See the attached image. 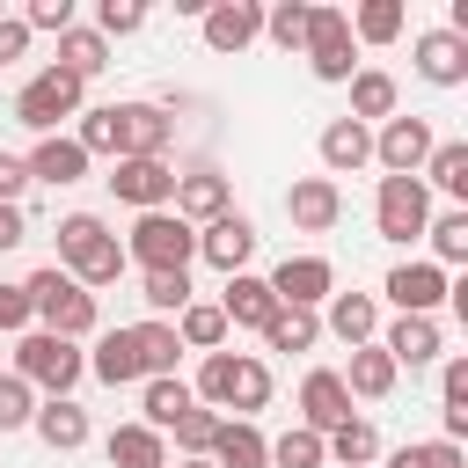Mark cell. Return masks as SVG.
<instances>
[{
  "label": "cell",
  "mask_w": 468,
  "mask_h": 468,
  "mask_svg": "<svg viewBox=\"0 0 468 468\" xmlns=\"http://www.w3.org/2000/svg\"><path fill=\"white\" fill-rule=\"evenodd\" d=\"M58 271H66L80 292L117 285V278H124V241H117L95 212H66V219H58Z\"/></svg>",
  "instance_id": "6da1fadb"
},
{
  "label": "cell",
  "mask_w": 468,
  "mask_h": 468,
  "mask_svg": "<svg viewBox=\"0 0 468 468\" xmlns=\"http://www.w3.org/2000/svg\"><path fill=\"white\" fill-rule=\"evenodd\" d=\"M197 395L234 410L241 424H256V410L271 402V366L249 358V351H205V373H197Z\"/></svg>",
  "instance_id": "7a4b0ae2"
},
{
  "label": "cell",
  "mask_w": 468,
  "mask_h": 468,
  "mask_svg": "<svg viewBox=\"0 0 468 468\" xmlns=\"http://www.w3.org/2000/svg\"><path fill=\"white\" fill-rule=\"evenodd\" d=\"M22 292H29V322H44V336L80 344V336L95 329V292H80L58 263H51V271H29V278H22Z\"/></svg>",
  "instance_id": "3957f363"
},
{
  "label": "cell",
  "mask_w": 468,
  "mask_h": 468,
  "mask_svg": "<svg viewBox=\"0 0 468 468\" xmlns=\"http://www.w3.org/2000/svg\"><path fill=\"white\" fill-rule=\"evenodd\" d=\"M190 256H197V227H183L176 212H139V227L124 241V263H139V271H190Z\"/></svg>",
  "instance_id": "277c9868"
},
{
  "label": "cell",
  "mask_w": 468,
  "mask_h": 468,
  "mask_svg": "<svg viewBox=\"0 0 468 468\" xmlns=\"http://www.w3.org/2000/svg\"><path fill=\"white\" fill-rule=\"evenodd\" d=\"M88 373V358L66 344V336H44V329H29L22 344H15V380H29V388H51V395H73V380Z\"/></svg>",
  "instance_id": "5b68a950"
},
{
  "label": "cell",
  "mask_w": 468,
  "mask_h": 468,
  "mask_svg": "<svg viewBox=\"0 0 468 468\" xmlns=\"http://www.w3.org/2000/svg\"><path fill=\"white\" fill-rule=\"evenodd\" d=\"M110 124H117V161H168L176 146V117L161 102H110Z\"/></svg>",
  "instance_id": "8992f818"
},
{
  "label": "cell",
  "mask_w": 468,
  "mask_h": 468,
  "mask_svg": "<svg viewBox=\"0 0 468 468\" xmlns=\"http://www.w3.org/2000/svg\"><path fill=\"white\" fill-rule=\"evenodd\" d=\"M80 88L88 80H73V73H58V66H44L37 80H22V95H15V117L29 124V132H58V117H80Z\"/></svg>",
  "instance_id": "52a82bcc"
},
{
  "label": "cell",
  "mask_w": 468,
  "mask_h": 468,
  "mask_svg": "<svg viewBox=\"0 0 468 468\" xmlns=\"http://www.w3.org/2000/svg\"><path fill=\"white\" fill-rule=\"evenodd\" d=\"M307 66H314V80H351L358 73V58H351V15L344 7H307Z\"/></svg>",
  "instance_id": "ba28073f"
},
{
  "label": "cell",
  "mask_w": 468,
  "mask_h": 468,
  "mask_svg": "<svg viewBox=\"0 0 468 468\" xmlns=\"http://www.w3.org/2000/svg\"><path fill=\"white\" fill-rule=\"evenodd\" d=\"M373 227H380L388 241H417V234L431 227V197H424V183H417V176H380Z\"/></svg>",
  "instance_id": "9c48e42d"
},
{
  "label": "cell",
  "mask_w": 468,
  "mask_h": 468,
  "mask_svg": "<svg viewBox=\"0 0 468 468\" xmlns=\"http://www.w3.org/2000/svg\"><path fill=\"white\" fill-rule=\"evenodd\" d=\"M431 146H439V139H431L424 117H388L380 139H373V161H380L388 176H417V168L431 161Z\"/></svg>",
  "instance_id": "30bf717a"
},
{
  "label": "cell",
  "mask_w": 468,
  "mask_h": 468,
  "mask_svg": "<svg viewBox=\"0 0 468 468\" xmlns=\"http://www.w3.org/2000/svg\"><path fill=\"white\" fill-rule=\"evenodd\" d=\"M263 285H271V300H278V307H314V300H329V292H336V271H329V256H285Z\"/></svg>",
  "instance_id": "8fae6325"
},
{
  "label": "cell",
  "mask_w": 468,
  "mask_h": 468,
  "mask_svg": "<svg viewBox=\"0 0 468 468\" xmlns=\"http://www.w3.org/2000/svg\"><path fill=\"white\" fill-rule=\"evenodd\" d=\"M110 190L124 205H139V212H161V205H176V168L168 161H117L110 168Z\"/></svg>",
  "instance_id": "7c38bea8"
},
{
  "label": "cell",
  "mask_w": 468,
  "mask_h": 468,
  "mask_svg": "<svg viewBox=\"0 0 468 468\" xmlns=\"http://www.w3.org/2000/svg\"><path fill=\"white\" fill-rule=\"evenodd\" d=\"M285 212H292L300 234H329V227L344 219V190H336L329 176H300V183L285 190Z\"/></svg>",
  "instance_id": "4fadbf2b"
},
{
  "label": "cell",
  "mask_w": 468,
  "mask_h": 468,
  "mask_svg": "<svg viewBox=\"0 0 468 468\" xmlns=\"http://www.w3.org/2000/svg\"><path fill=\"white\" fill-rule=\"evenodd\" d=\"M197 256H205L212 271H227V278H234V271L256 256V227H249L241 212H219L212 227H197Z\"/></svg>",
  "instance_id": "5bb4252c"
},
{
  "label": "cell",
  "mask_w": 468,
  "mask_h": 468,
  "mask_svg": "<svg viewBox=\"0 0 468 468\" xmlns=\"http://www.w3.org/2000/svg\"><path fill=\"white\" fill-rule=\"evenodd\" d=\"M300 417H307V431H314V439H329V431L351 417V395H344V380H336L329 366H314V373L300 380Z\"/></svg>",
  "instance_id": "9a60e30c"
},
{
  "label": "cell",
  "mask_w": 468,
  "mask_h": 468,
  "mask_svg": "<svg viewBox=\"0 0 468 468\" xmlns=\"http://www.w3.org/2000/svg\"><path fill=\"white\" fill-rule=\"evenodd\" d=\"M263 37V7L256 0H219V7H205V44L212 51H249Z\"/></svg>",
  "instance_id": "2e32d148"
},
{
  "label": "cell",
  "mask_w": 468,
  "mask_h": 468,
  "mask_svg": "<svg viewBox=\"0 0 468 468\" xmlns=\"http://www.w3.org/2000/svg\"><path fill=\"white\" fill-rule=\"evenodd\" d=\"M417 73H424L431 88H461V80H468V37L424 29V37H417Z\"/></svg>",
  "instance_id": "e0dca14e"
},
{
  "label": "cell",
  "mask_w": 468,
  "mask_h": 468,
  "mask_svg": "<svg viewBox=\"0 0 468 468\" xmlns=\"http://www.w3.org/2000/svg\"><path fill=\"white\" fill-rule=\"evenodd\" d=\"M446 292H453V285H446L439 263H395V271H388V300H395L402 314H431Z\"/></svg>",
  "instance_id": "ac0fdd59"
},
{
  "label": "cell",
  "mask_w": 468,
  "mask_h": 468,
  "mask_svg": "<svg viewBox=\"0 0 468 468\" xmlns=\"http://www.w3.org/2000/svg\"><path fill=\"white\" fill-rule=\"evenodd\" d=\"M373 344L395 358V373H402V366H431V358H439V322H431V314H395L388 336H373Z\"/></svg>",
  "instance_id": "d6986e66"
},
{
  "label": "cell",
  "mask_w": 468,
  "mask_h": 468,
  "mask_svg": "<svg viewBox=\"0 0 468 468\" xmlns=\"http://www.w3.org/2000/svg\"><path fill=\"white\" fill-rule=\"evenodd\" d=\"M205 461H212V468H271V439H263L256 424H241V417H219Z\"/></svg>",
  "instance_id": "ffe728a7"
},
{
  "label": "cell",
  "mask_w": 468,
  "mask_h": 468,
  "mask_svg": "<svg viewBox=\"0 0 468 468\" xmlns=\"http://www.w3.org/2000/svg\"><path fill=\"white\" fill-rule=\"evenodd\" d=\"M366 161H373V132H366L358 117L322 124V168H329V183H336V176H351V168H366Z\"/></svg>",
  "instance_id": "44dd1931"
},
{
  "label": "cell",
  "mask_w": 468,
  "mask_h": 468,
  "mask_svg": "<svg viewBox=\"0 0 468 468\" xmlns=\"http://www.w3.org/2000/svg\"><path fill=\"white\" fill-rule=\"evenodd\" d=\"M212 307H219V314H227L234 329H263V322L278 314V300H271V285H263V278H249V271H234V278H227V292H219Z\"/></svg>",
  "instance_id": "7402d4cb"
},
{
  "label": "cell",
  "mask_w": 468,
  "mask_h": 468,
  "mask_svg": "<svg viewBox=\"0 0 468 468\" xmlns=\"http://www.w3.org/2000/svg\"><path fill=\"white\" fill-rule=\"evenodd\" d=\"M29 424H37V439H44L51 453H73V446H88V410H80L73 395H51V402H44Z\"/></svg>",
  "instance_id": "603a6c76"
},
{
  "label": "cell",
  "mask_w": 468,
  "mask_h": 468,
  "mask_svg": "<svg viewBox=\"0 0 468 468\" xmlns=\"http://www.w3.org/2000/svg\"><path fill=\"white\" fill-rule=\"evenodd\" d=\"M22 168H29V183H58V190H66V183H80V176H88V154H80L73 139H58V132H51V139H37V154H29Z\"/></svg>",
  "instance_id": "cb8c5ba5"
},
{
  "label": "cell",
  "mask_w": 468,
  "mask_h": 468,
  "mask_svg": "<svg viewBox=\"0 0 468 468\" xmlns=\"http://www.w3.org/2000/svg\"><path fill=\"white\" fill-rule=\"evenodd\" d=\"M329 329L358 351V344H373L380 336V300L373 292H329Z\"/></svg>",
  "instance_id": "d4e9b609"
},
{
  "label": "cell",
  "mask_w": 468,
  "mask_h": 468,
  "mask_svg": "<svg viewBox=\"0 0 468 468\" xmlns=\"http://www.w3.org/2000/svg\"><path fill=\"white\" fill-rule=\"evenodd\" d=\"M336 380H344V395L380 402V395H395V358H388L380 344H358V351H351V366H344Z\"/></svg>",
  "instance_id": "484cf974"
},
{
  "label": "cell",
  "mask_w": 468,
  "mask_h": 468,
  "mask_svg": "<svg viewBox=\"0 0 468 468\" xmlns=\"http://www.w3.org/2000/svg\"><path fill=\"white\" fill-rule=\"evenodd\" d=\"M219 212H234L227 205V176H176V219L190 227V219H219Z\"/></svg>",
  "instance_id": "4316f807"
},
{
  "label": "cell",
  "mask_w": 468,
  "mask_h": 468,
  "mask_svg": "<svg viewBox=\"0 0 468 468\" xmlns=\"http://www.w3.org/2000/svg\"><path fill=\"white\" fill-rule=\"evenodd\" d=\"M102 453H110V468H168L161 461V431H146V424H117L102 439Z\"/></svg>",
  "instance_id": "83f0119b"
},
{
  "label": "cell",
  "mask_w": 468,
  "mask_h": 468,
  "mask_svg": "<svg viewBox=\"0 0 468 468\" xmlns=\"http://www.w3.org/2000/svg\"><path fill=\"white\" fill-rule=\"evenodd\" d=\"M176 344H183V351H219V344H227V314H219L212 300H190V307L176 314Z\"/></svg>",
  "instance_id": "f1b7e54d"
},
{
  "label": "cell",
  "mask_w": 468,
  "mask_h": 468,
  "mask_svg": "<svg viewBox=\"0 0 468 468\" xmlns=\"http://www.w3.org/2000/svg\"><path fill=\"white\" fill-rule=\"evenodd\" d=\"M132 344H139V373H146V380H168V373H176V351H183V344H176V322H139Z\"/></svg>",
  "instance_id": "f546056e"
},
{
  "label": "cell",
  "mask_w": 468,
  "mask_h": 468,
  "mask_svg": "<svg viewBox=\"0 0 468 468\" xmlns=\"http://www.w3.org/2000/svg\"><path fill=\"white\" fill-rule=\"evenodd\" d=\"M88 366H95V380H110V388L146 380V373H139V344H132V329H110V336H102V351H95Z\"/></svg>",
  "instance_id": "4dcf8cb0"
},
{
  "label": "cell",
  "mask_w": 468,
  "mask_h": 468,
  "mask_svg": "<svg viewBox=\"0 0 468 468\" xmlns=\"http://www.w3.org/2000/svg\"><path fill=\"white\" fill-rule=\"evenodd\" d=\"M110 66V44L95 37V29H66L58 37V73H73V80H95Z\"/></svg>",
  "instance_id": "1f68e13d"
},
{
  "label": "cell",
  "mask_w": 468,
  "mask_h": 468,
  "mask_svg": "<svg viewBox=\"0 0 468 468\" xmlns=\"http://www.w3.org/2000/svg\"><path fill=\"white\" fill-rule=\"evenodd\" d=\"M351 117H358V124H366V117H395V73L358 66V73H351Z\"/></svg>",
  "instance_id": "d6a6232c"
},
{
  "label": "cell",
  "mask_w": 468,
  "mask_h": 468,
  "mask_svg": "<svg viewBox=\"0 0 468 468\" xmlns=\"http://www.w3.org/2000/svg\"><path fill=\"white\" fill-rule=\"evenodd\" d=\"M314 336H322L314 307H278V314L263 322V344H271V351H314Z\"/></svg>",
  "instance_id": "836d02e7"
},
{
  "label": "cell",
  "mask_w": 468,
  "mask_h": 468,
  "mask_svg": "<svg viewBox=\"0 0 468 468\" xmlns=\"http://www.w3.org/2000/svg\"><path fill=\"white\" fill-rule=\"evenodd\" d=\"M139 410H146V431H168L183 410H197V395L168 373V380H146V395H139Z\"/></svg>",
  "instance_id": "e575fe53"
},
{
  "label": "cell",
  "mask_w": 468,
  "mask_h": 468,
  "mask_svg": "<svg viewBox=\"0 0 468 468\" xmlns=\"http://www.w3.org/2000/svg\"><path fill=\"white\" fill-rule=\"evenodd\" d=\"M322 453H336L344 468H366V461H380V431H373L366 417H344V424L322 439Z\"/></svg>",
  "instance_id": "d590c367"
},
{
  "label": "cell",
  "mask_w": 468,
  "mask_h": 468,
  "mask_svg": "<svg viewBox=\"0 0 468 468\" xmlns=\"http://www.w3.org/2000/svg\"><path fill=\"white\" fill-rule=\"evenodd\" d=\"M402 37V0H366L351 15V44H395Z\"/></svg>",
  "instance_id": "8d00e7d4"
},
{
  "label": "cell",
  "mask_w": 468,
  "mask_h": 468,
  "mask_svg": "<svg viewBox=\"0 0 468 468\" xmlns=\"http://www.w3.org/2000/svg\"><path fill=\"white\" fill-rule=\"evenodd\" d=\"M424 176H431L446 197H468V146H461V139H439L431 161H424Z\"/></svg>",
  "instance_id": "74e56055"
},
{
  "label": "cell",
  "mask_w": 468,
  "mask_h": 468,
  "mask_svg": "<svg viewBox=\"0 0 468 468\" xmlns=\"http://www.w3.org/2000/svg\"><path fill=\"white\" fill-rule=\"evenodd\" d=\"M139 300H146L154 314H183V307H190V271H146Z\"/></svg>",
  "instance_id": "f35d334b"
},
{
  "label": "cell",
  "mask_w": 468,
  "mask_h": 468,
  "mask_svg": "<svg viewBox=\"0 0 468 468\" xmlns=\"http://www.w3.org/2000/svg\"><path fill=\"white\" fill-rule=\"evenodd\" d=\"M424 234H431V256H439V271L468 256V212H461V205H453V212H439V219H431Z\"/></svg>",
  "instance_id": "ab89813d"
},
{
  "label": "cell",
  "mask_w": 468,
  "mask_h": 468,
  "mask_svg": "<svg viewBox=\"0 0 468 468\" xmlns=\"http://www.w3.org/2000/svg\"><path fill=\"white\" fill-rule=\"evenodd\" d=\"M388 468H468V461H461L453 439H417V446H395Z\"/></svg>",
  "instance_id": "60d3db41"
},
{
  "label": "cell",
  "mask_w": 468,
  "mask_h": 468,
  "mask_svg": "<svg viewBox=\"0 0 468 468\" xmlns=\"http://www.w3.org/2000/svg\"><path fill=\"white\" fill-rule=\"evenodd\" d=\"M168 431H176V446H183L190 461H205V453H212V431H219V410H183Z\"/></svg>",
  "instance_id": "b9f144b4"
},
{
  "label": "cell",
  "mask_w": 468,
  "mask_h": 468,
  "mask_svg": "<svg viewBox=\"0 0 468 468\" xmlns=\"http://www.w3.org/2000/svg\"><path fill=\"white\" fill-rule=\"evenodd\" d=\"M329 453H322V439L300 424V431H285V439H271V468H322Z\"/></svg>",
  "instance_id": "7bdbcfd3"
},
{
  "label": "cell",
  "mask_w": 468,
  "mask_h": 468,
  "mask_svg": "<svg viewBox=\"0 0 468 468\" xmlns=\"http://www.w3.org/2000/svg\"><path fill=\"white\" fill-rule=\"evenodd\" d=\"M263 37H271L278 51H300V44H307V7H300V0L271 7V15H263Z\"/></svg>",
  "instance_id": "ee69618b"
},
{
  "label": "cell",
  "mask_w": 468,
  "mask_h": 468,
  "mask_svg": "<svg viewBox=\"0 0 468 468\" xmlns=\"http://www.w3.org/2000/svg\"><path fill=\"white\" fill-rule=\"evenodd\" d=\"M29 417H37V395H29V380L7 373V380H0V431H22Z\"/></svg>",
  "instance_id": "f6af8a7d"
},
{
  "label": "cell",
  "mask_w": 468,
  "mask_h": 468,
  "mask_svg": "<svg viewBox=\"0 0 468 468\" xmlns=\"http://www.w3.org/2000/svg\"><path fill=\"white\" fill-rule=\"evenodd\" d=\"M73 146H80V154H117V124H110V110H80Z\"/></svg>",
  "instance_id": "bcb514c9"
},
{
  "label": "cell",
  "mask_w": 468,
  "mask_h": 468,
  "mask_svg": "<svg viewBox=\"0 0 468 468\" xmlns=\"http://www.w3.org/2000/svg\"><path fill=\"white\" fill-rule=\"evenodd\" d=\"M95 22H102V29H95V37H102V44H110V37H132V29H139V22H146V7H139V0H102V15H95Z\"/></svg>",
  "instance_id": "7dc6e473"
},
{
  "label": "cell",
  "mask_w": 468,
  "mask_h": 468,
  "mask_svg": "<svg viewBox=\"0 0 468 468\" xmlns=\"http://www.w3.org/2000/svg\"><path fill=\"white\" fill-rule=\"evenodd\" d=\"M22 22H29V37H37V29H51V37H66V29H73V0H37V7L22 15Z\"/></svg>",
  "instance_id": "c3c4849f"
},
{
  "label": "cell",
  "mask_w": 468,
  "mask_h": 468,
  "mask_svg": "<svg viewBox=\"0 0 468 468\" xmlns=\"http://www.w3.org/2000/svg\"><path fill=\"white\" fill-rule=\"evenodd\" d=\"M15 329H29V292L0 285V336H15Z\"/></svg>",
  "instance_id": "681fc988"
},
{
  "label": "cell",
  "mask_w": 468,
  "mask_h": 468,
  "mask_svg": "<svg viewBox=\"0 0 468 468\" xmlns=\"http://www.w3.org/2000/svg\"><path fill=\"white\" fill-rule=\"evenodd\" d=\"M22 51H29V22L22 15H0V66H15Z\"/></svg>",
  "instance_id": "f907efd6"
},
{
  "label": "cell",
  "mask_w": 468,
  "mask_h": 468,
  "mask_svg": "<svg viewBox=\"0 0 468 468\" xmlns=\"http://www.w3.org/2000/svg\"><path fill=\"white\" fill-rule=\"evenodd\" d=\"M22 190H29V168H22L15 154H0V205H15Z\"/></svg>",
  "instance_id": "816d5d0a"
},
{
  "label": "cell",
  "mask_w": 468,
  "mask_h": 468,
  "mask_svg": "<svg viewBox=\"0 0 468 468\" xmlns=\"http://www.w3.org/2000/svg\"><path fill=\"white\" fill-rule=\"evenodd\" d=\"M439 395H446V402H468V358H446V373H439Z\"/></svg>",
  "instance_id": "f5cc1de1"
},
{
  "label": "cell",
  "mask_w": 468,
  "mask_h": 468,
  "mask_svg": "<svg viewBox=\"0 0 468 468\" xmlns=\"http://www.w3.org/2000/svg\"><path fill=\"white\" fill-rule=\"evenodd\" d=\"M22 234H29L22 205H0V256H7V249H22Z\"/></svg>",
  "instance_id": "db71d44e"
},
{
  "label": "cell",
  "mask_w": 468,
  "mask_h": 468,
  "mask_svg": "<svg viewBox=\"0 0 468 468\" xmlns=\"http://www.w3.org/2000/svg\"><path fill=\"white\" fill-rule=\"evenodd\" d=\"M183 468H212V461H183Z\"/></svg>",
  "instance_id": "11a10c76"
}]
</instances>
